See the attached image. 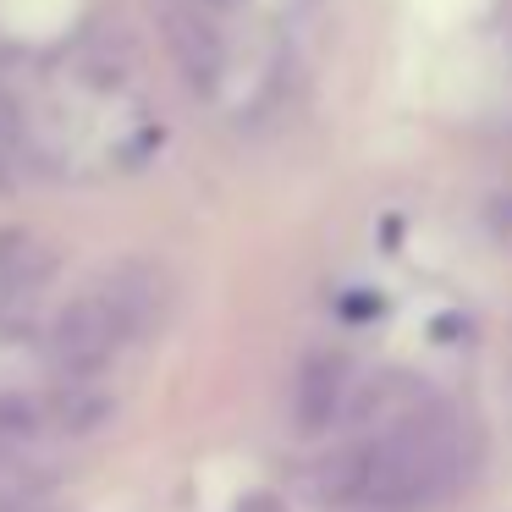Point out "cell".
<instances>
[{"mask_svg":"<svg viewBox=\"0 0 512 512\" xmlns=\"http://www.w3.org/2000/svg\"><path fill=\"white\" fill-rule=\"evenodd\" d=\"M45 424V402L39 397H0V441H34Z\"/></svg>","mask_w":512,"mask_h":512,"instance_id":"9","label":"cell"},{"mask_svg":"<svg viewBox=\"0 0 512 512\" xmlns=\"http://www.w3.org/2000/svg\"><path fill=\"white\" fill-rule=\"evenodd\" d=\"M424 408H430V397H424L419 380H413V375H397V369H391V375H369V380H358L347 419L364 424L369 435H386V430H397V424L419 419Z\"/></svg>","mask_w":512,"mask_h":512,"instance_id":"6","label":"cell"},{"mask_svg":"<svg viewBox=\"0 0 512 512\" xmlns=\"http://www.w3.org/2000/svg\"><path fill=\"white\" fill-rule=\"evenodd\" d=\"M243 512H281V507L270 496H254V501H243Z\"/></svg>","mask_w":512,"mask_h":512,"instance_id":"11","label":"cell"},{"mask_svg":"<svg viewBox=\"0 0 512 512\" xmlns=\"http://www.w3.org/2000/svg\"><path fill=\"white\" fill-rule=\"evenodd\" d=\"M364 441H369V490H364L369 512L419 507L457 474V430L435 402L419 419L397 424L386 435H364Z\"/></svg>","mask_w":512,"mask_h":512,"instance_id":"1","label":"cell"},{"mask_svg":"<svg viewBox=\"0 0 512 512\" xmlns=\"http://www.w3.org/2000/svg\"><path fill=\"white\" fill-rule=\"evenodd\" d=\"M122 342H133V336H127L122 314H116V303L105 292L72 298L56 314V325H50V358H56V369L67 380H100L105 364L122 353Z\"/></svg>","mask_w":512,"mask_h":512,"instance_id":"2","label":"cell"},{"mask_svg":"<svg viewBox=\"0 0 512 512\" xmlns=\"http://www.w3.org/2000/svg\"><path fill=\"white\" fill-rule=\"evenodd\" d=\"M56 276L45 248H0V331H28L39 314V292Z\"/></svg>","mask_w":512,"mask_h":512,"instance_id":"5","label":"cell"},{"mask_svg":"<svg viewBox=\"0 0 512 512\" xmlns=\"http://www.w3.org/2000/svg\"><path fill=\"white\" fill-rule=\"evenodd\" d=\"M160 23H166V45H171V56H177V67L188 72V83L193 89H215L221 61H226V45H221L215 17L204 12L199 0H166Z\"/></svg>","mask_w":512,"mask_h":512,"instance_id":"4","label":"cell"},{"mask_svg":"<svg viewBox=\"0 0 512 512\" xmlns=\"http://www.w3.org/2000/svg\"><path fill=\"white\" fill-rule=\"evenodd\" d=\"M364 490H369V441H347L342 452L314 463V474H309V496L331 512L364 507Z\"/></svg>","mask_w":512,"mask_h":512,"instance_id":"7","label":"cell"},{"mask_svg":"<svg viewBox=\"0 0 512 512\" xmlns=\"http://www.w3.org/2000/svg\"><path fill=\"white\" fill-rule=\"evenodd\" d=\"M353 391L358 380L342 353H309L298 364V380H292V424H298V435H320L336 419H347Z\"/></svg>","mask_w":512,"mask_h":512,"instance_id":"3","label":"cell"},{"mask_svg":"<svg viewBox=\"0 0 512 512\" xmlns=\"http://www.w3.org/2000/svg\"><path fill=\"white\" fill-rule=\"evenodd\" d=\"M12 138H17V116H12V105L0 100V149L12 144Z\"/></svg>","mask_w":512,"mask_h":512,"instance_id":"10","label":"cell"},{"mask_svg":"<svg viewBox=\"0 0 512 512\" xmlns=\"http://www.w3.org/2000/svg\"><path fill=\"white\" fill-rule=\"evenodd\" d=\"M111 419V397L100 391V380H67L56 397H45V424L67 435H83V430H100Z\"/></svg>","mask_w":512,"mask_h":512,"instance_id":"8","label":"cell"}]
</instances>
